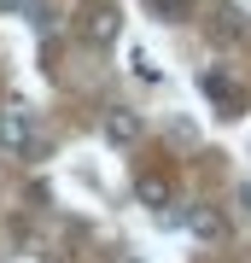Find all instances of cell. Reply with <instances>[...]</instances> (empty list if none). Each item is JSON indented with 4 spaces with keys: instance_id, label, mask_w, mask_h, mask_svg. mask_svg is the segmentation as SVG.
I'll use <instances>...</instances> for the list:
<instances>
[{
    "instance_id": "cell-6",
    "label": "cell",
    "mask_w": 251,
    "mask_h": 263,
    "mask_svg": "<svg viewBox=\"0 0 251 263\" xmlns=\"http://www.w3.org/2000/svg\"><path fill=\"white\" fill-rule=\"evenodd\" d=\"M152 12H158V18H187V12H193V0H146Z\"/></svg>"
},
{
    "instance_id": "cell-5",
    "label": "cell",
    "mask_w": 251,
    "mask_h": 263,
    "mask_svg": "<svg viewBox=\"0 0 251 263\" xmlns=\"http://www.w3.org/2000/svg\"><path fill=\"white\" fill-rule=\"evenodd\" d=\"M164 199H169V181H158V176H146V181H140V205H152V211H158Z\"/></svg>"
},
{
    "instance_id": "cell-7",
    "label": "cell",
    "mask_w": 251,
    "mask_h": 263,
    "mask_svg": "<svg viewBox=\"0 0 251 263\" xmlns=\"http://www.w3.org/2000/svg\"><path fill=\"white\" fill-rule=\"evenodd\" d=\"M240 211H245V216H251V187H240Z\"/></svg>"
},
{
    "instance_id": "cell-3",
    "label": "cell",
    "mask_w": 251,
    "mask_h": 263,
    "mask_svg": "<svg viewBox=\"0 0 251 263\" xmlns=\"http://www.w3.org/2000/svg\"><path fill=\"white\" fill-rule=\"evenodd\" d=\"M105 141H111V146H134L140 141V117L134 111H111V117H105Z\"/></svg>"
},
{
    "instance_id": "cell-4",
    "label": "cell",
    "mask_w": 251,
    "mask_h": 263,
    "mask_svg": "<svg viewBox=\"0 0 251 263\" xmlns=\"http://www.w3.org/2000/svg\"><path fill=\"white\" fill-rule=\"evenodd\" d=\"M187 228H193V234L199 240H222V211H210V205H193V211H187Z\"/></svg>"
},
{
    "instance_id": "cell-2",
    "label": "cell",
    "mask_w": 251,
    "mask_h": 263,
    "mask_svg": "<svg viewBox=\"0 0 251 263\" xmlns=\"http://www.w3.org/2000/svg\"><path fill=\"white\" fill-rule=\"evenodd\" d=\"M82 35H88V41H111V35H117V6L93 0V6H88V18H82Z\"/></svg>"
},
{
    "instance_id": "cell-1",
    "label": "cell",
    "mask_w": 251,
    "mask_h": 263,
    "mask_svg": "<svg viewBox=\"0 0 251 263\" xmlns=\"http://www.w3.org/2000/svg\"><path fill=\"white\" fill-rule=\"evenodd\" d=\"M0 146H6V152H18V158H41V152H47V135H41L35 111H24V105L0 111Z\"/></svg>"
},
{
    "instance_id": "cell-8",
    "label": "cell",
    "mask_w": 251,
    "mask_h": 263,
    "mask_svg": "<svg viewBox=\"0 0 251 263\" xmlns=\"http://www.w3.org/2000/svg\"><path fill=\"white\" fill-rule=\"evenodd\" d=\"M18 6H24V0H0V12H18Z\"/></svg>"
}]
</instances>
